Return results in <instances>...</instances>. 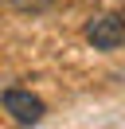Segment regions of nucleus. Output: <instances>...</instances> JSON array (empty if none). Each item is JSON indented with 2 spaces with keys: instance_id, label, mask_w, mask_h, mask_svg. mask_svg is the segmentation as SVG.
<instances>
[{
  "instance_id": "1",
  "label": "nucleus",
  "mask_w": 125,
  "mask_h": 129,
  "mask_svg": "<svg viewBox=\"0 0 125 129\" xmlns=\"http://www.w3.org/2000/svg\"><path fill=\"white\" fill-rule=\"evenodd\" d=\"M86 39H90L98 51H113V47H121V43H125V20L113 16V12H106V16L90 20V24H86Z\"/></svg>"
},
{
  "instance_id": "2",
  "label": "nucleus",
  "mask_w": 125,
  "mask_h": 129,
  "mask_svg": "<svg viewBox=\"0 0 125 129\" xmlns=\"http://www.w3.org/2000/svg\"><path fill=\"white\" fill-rule=\"evenodd\" d=\"M4 110L12 113L20 125H35V121L43 117V102H39L31 90H20V86L4 90Z\"/></svg>"
}]
</instances>
